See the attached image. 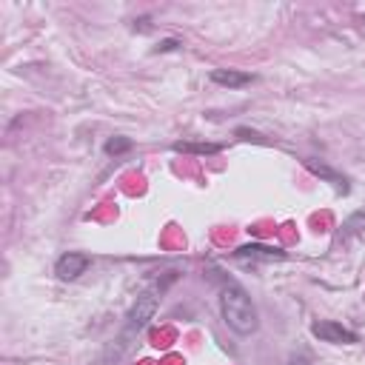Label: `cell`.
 Returning a JSON list of instances; mask_svg holds the SVG:
<instances>
[{"label":"cell","instance_id":"obj_13","mask_svg":"<svg viewBox=\"0 0 365 365\" xmlns=\"http://www.w3.org/2000/svg\"><path fill=\"white\" fill-rule=\"evenodd\" d=\"M177 46H180V41H163L157 52H171V49H177Z\"/></svg>","mask_w":365,"mask_h":365},{"label":"cell","instance_id":"obj_6","mask_svg":"<svg viewBox=\"0 0 365 365\" xmlns=\"http://www.w3.org/2000/svg\"><path fill=\"white\" fill-rule=\"evenodd\" d=\"M211 83L225 86V89H243L248 83H254V74L248 71H237V69H211Z\"/></svg>","mask_w":365,"mask_h":365},{"label":"cell","instance_id":"obj_7","mask_svg":"<svg viewBox=\"0 0 365 365\" xmlns=\"http://www.w3.org/2000/svg\"><path fill=\"white\" fill-rule=\"evenodd\" d=\"M305 168L311 171V175H317V177H322L325 183H331L340 195H349V180H345L340 171H334L331 166H325V163H317V160H305Z\"/></svg>","mask_w":365,"mask_h":365},{"label":"cell","instance_id":"obj_12","mask_svg":"<svg viewBox=\"0 0 365 365\" xmlns=\"http://www.w3.org/2000/svg\"><path fill=\"white\" fill-rule=\"evenodd\" d=\"M288 365H314V362H311V357H309V354L297 351V354H291V360H288Z\"/></svg>","mask_w":365,"mask_h":365},{"label":"cell","instance_id":"obj_1","mask_svg":"<svg viewBox=\"0 0 365 365\" xmlns=\"http://www.w3.org/2000/svg\"><path fill=\"white\" fill-rule=\"evenodd\" d=\"M220 314L225 325L240 337H248L260 329V317H257V305L252 302L248 291L237 283H225L220 288Z\"/></svg>","mask_w":365,"mask_h":365},{"label":"cell","instance_id":"obj_4","mask_svg":"<svg viewBox=\"0 0 365 365\" xmlns=\"http://www.w3.org/2000/svg\"><path fill=\"white\" fill-rule=\"evenodd\" d=\"M91 265V257L83 254V252H66L57 257L54 263V274L60 277L63 283H71V280H78L80 274H86V268Z\"/></svg>","mask_w":365,"mask_h":365},{"label":"cell","instance_id":"obj_3","mask_svg":"<svg viewBox=\"0 0 365 365\" xmlns=\"http://www.w3.org/2000/svg\"><path fill=\"white\" fill-rule=\"evenodd\" d=\"M311 334L320 340V342H331V345H357L360 337L357 331L345 329L342 322H334V320H317L311 325Z\"/></svg>","mask_w":365,"mask_h":365},{"label":"cell","instance_id":"obj_5","mask_svg":"<svg viewBox=\"0 0 365 365\" xmlns=\"http://www.w3.org/2000/svg\"><path fill=\"white\" fill-rule=\"evenodd\" d=\"M232 257L240 260V263H280V260H285L288 254L280 252V248H272V245L252 243V245H240Z\"/></svg>","mask_w":365,"mask_h":365},{"label":"cell","instance_id":"obj_10","mask_svg":"<svg viewBox=\"0 0 365 365\" xmlns=\"http://www.w3.org/2000/svg\"><path fill=\"white\" fill-rule=\"evenodd\" d=\"M131 146H134V143H131L129 137H111V140L106 143V155H109V157H120V155H126Z\"/></svg>","mask_w":365,"mask_h":365},{"label":"cell","instance_id":"obj_8","mask_svg":"<svg viewBox=\"0 0 365 365\" xmlns=\"http://www.w3.org/2000/svg\"><path fill=\"white\" fill-rule=\"evenodd\" d=\"M171 148H175V151H183V155H203V157L220 155V151H223L220 143H191V140H177Z\"/></svg>","mask_w":365,"mask_h":365},{"label":"cell","instance_id":"obj_11","mask_svg":"<svg viewBox=\"0 0 365 365\" xmlns=\"http://www.w3.org/2000/svg\"><path fill=\"white\" fill-rule=\"evenodd\" d=\"M237 137H240V140H254V143H265V140H263V134H257V131H252V129H237Z\"/></svg>","mask_w":365,"mask_h":365},{"label":"cell","instance_id":"obj_9","mask_svg":"<svg viewBox=\"0 0 365 365\" xmlns=\"http://www.w3.org/2000/svg\"><path fill=\"white\" fill-rule=\"evenodd\" d=\"M365 232V211H354V214L342 223V237L349 240V237H357Z\"/></svg>","mask_w":365,"mask_h":365},{"label":"cell","instance_id":"obj_2","mask_svg":"<svg viewBox=\"0 0 365 365\" xmlns=\"http://www.w3.org/2000/svg\"><path fill=\"white\" fill-rule=\"evenodd\" d=\"M177 280V274L175 272H166V277L163 280H157V283H151L146 291H140V297L134 300V305L129 309V317H126V325L120 329V340L123 342H129V345H134L137 342V337H140V331L146 329V325L151 322V317L157 314V309H160V300H163V294L168 291V285Z\"/></svg>","mask_w":365,"mask_h":365}]
</instances>
